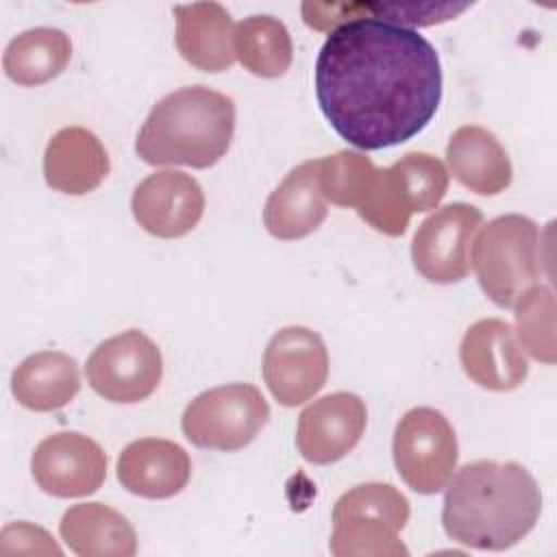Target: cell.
Segmentation results:
<instances>
[{
    "mask_svg": "<svg viewBox=\"0 0 557 557\" xmlns=\"http://www.w3.org/2000/svg\"><path fill=\"white\" fill-rule=\"evenodd\" d=\"M442 65L416 28L357 17L333 28L315 59V98L333 131L361 150L422 133L442 102Z\"/></svg>",
    "mask_w": 557,
    "mask_h": 557,
    "instance_id": "cell-1",
    "label": "cell"
},
{
    "mask_svg": "<svg viewBox=\"0 0 557 557\" xmlns=\"http://www.w3.org/2000/svg\"><path fill=\"white\" fill-rule=\"evenodd\" d=\"M70 59V37L59 28L39 26L24 30L9 41L2 67L13 83L22 87H37L57 78L67 67Z\"/></svg>",
    "mask_w": 557,
    "mask_h": 557,
    "instance_id": "cell-23",
    "label": "cell"
},
{
    "mask_svg": "<svg viewBox=\"0 0 557 557\" xmlns=\"http://www.w3.org/2000/svg\"><path fill=\"white\" fill-rule=\"evenodd\" d=\"M235 59L255 76H283L294 57L287 26L272 15H250L235 26Z\"/></svg>",
    "mask_w": 557,
    "mask_h": 557,
    "instance_id": "cell-24",
    "label": "cell"
},
{
    "mask_svg": "<svg viewBox=\"0 0 557 557\" xmlns=\"http://www.w3.org/2000/svg\"><path fill=\"white\" fill-rule=\"evenodd\" d=\"M89 387L104 400L133 405L146 400L161 383L163 357L141 331L128 329L100 342L87 359Z\"/></svg>",
    "mask_w": 557,
    "mask_h": 557,
    "instance_id": "cell-8",
    "label": "cell"
},
{
    "mask_svg": "<svg viewBox=\"0 0 557 557\" xmlns=\"http://www.w3.org/2000/svg\"><path fill=\"white\" fill-rule=\"evenodd\" d=\"M470 9L468 2H420V4H381V2H302V20L309 28L331 33L339 24L357 17H376L398 26H433L450 22Z\"/></svg>",
    "mask_w": 557,
    "mask_h": 557,
    "instance_id": "cell-22",
    "label": "cell"
},
{
    "mask_svg": "<svg viewBox=\"0 0 557 557\" xmlns=\"http://www.w3.org/2000/svg\"><path fill=\"white\" fill-rule=\"evenodd\" d=\"M131 209L146 233L174 239L187 235L200 222L205 213V191L194 176L161 170L148 174L135 187Z\"/></svg>",
    "mask_w": 557,
    "mask_h": 557,
    "instance_id": "cell-13",
    "label": "cell"
},
{
    "mask_svg": "<svg viewBox=\"0 0 557 557\" xmlns=\"http://www.w3.org/2000/svg\"><path fill=\"white\" fill-rule=\"evenodd\" d=\"M470 265L481 289L496 307H513L516 298L540 281L537 224L520 213L490 220L472 239Z\"/></svg>",
    "mask_w": 557,
    "mask_h": 557,
    "instance_id": "cell-4",
    "label": "cell"
},
{
    "mask_svg": "<svg viewBox=\"0 0 557 557\" xmlns=\"http://www.w3.org/2000/svg\"><path fill=\"white\" fill-rule=\"evenodd\" d=\"M59 533L81 557H133L137 553L133 524L102 503L72 505L59 522Z\"/></svg>",
    "mask_w": 557,
    "mask_h": 557,
    "instance_id": "cell-20",
    "label": "cell"
},
{
    "mask_svg": "<svg viewBox=\"0 0 557 557\" xmlns=\"http://www.w3.org/2000/svg\"><path fill=\"white\" fill-rule=\"evenodd\" d=\"M263 381L283 407L311 400L326 383L329 350L320 333L307 326L276 331L263 352Z\"/></svg>",
    "mask_w": 557,
    "mask_h": 557,
    "instance_id": "cell-9",
    "label": "cell"
},
{
    "mask_svg": "<svg viewBox=\"0 0 557 557\" xmlns=\"http://www.w3.org/2000/svg\"><path fill=\"white\" fill-rule=\"evenodd\" d=\"M368 424L366 403L352 392H333L298 416L296 446L302 459L326 466L344 459L361 440Z\"/></svg>",
    "mask_w": 557,
    "mask_h": 557,
    "instance_id": "cell-12",
    "label": "cell"
},
{
    "mask_svg": "<svg viewBox=\"0 0 557 557\" xmlns=\"http://www.w3.org/2000/svg\"><path fill=\"white\" fill-rule=\"evenodd\" d=\"M270 405L250 383H228L198 394L183 411V435L198 448H246L268 424Z\"/></svg>",
    "mask_w": 557,
    "mask_h": 557,
    "instance_id": "cell-6",
    "label": "cell"
},
{
    "mask_svg": "<svg viewBox=\"0 0 557 557\" xmlns=\"http://www.w3.org/2000/svg\"><path fill=\"white\" fill-rule=\"evenodd\" d=\"M394 466L418 494L442 492L459 457L457 435L446 416L433 407L409 409L394 429Z\"/></svg>",
    "mask_w": 557,
    "mask_h": 557,
    "instance_id": "cell-7",
    "label": "cell"
},
{
    "mask_svg": "<svg viewBox=\"0 0 557 557\" xmlns=\"http://www.w3.org/2000/svg\"><path fill=\"white\" fill-rule=\"evenodd\" d=\"M450 174L479 196H496L511 183L513 170L498 137L476 124L459 126L446 146Z\"/></svg>",
    "mask_w": 557,
    "mask_h": 557,
    "instance_id": "cell-19",
    "label": "cell"
},
{
    "mask_svg": "<svg viewBox=\"0 0 557 557\" xmlns=\"http://www.w3.org/2000/svg\"><path fill=\"white\" fill-rule=\"evenodd\" d=\"M374 172L376 165L355 150H339L318 159V183L324 200L355 211L361 207Z\"/></svg>",
    "mask_w": 557,
    "mask_h": 557,
    "instance_id": "cell-26",
    "label": "cell"
},
{
    "mask_svg": "<svg viewBox=\"0 0 557 557\" xmlns=\"http://www.w3.org/2000/svg\"><path fill=\"white\" fill-rule=\"evenodd\" d=\"M483 213L468 202H450L433 211L411 242L413 268L431 283H459L470 272V244Z\"/></svg>",
    "mask_w": 557,
    "mask_h": 557,
    "instance_id": "cell-10",
    "label": "cell"
},
{
    "mask_svg": "<svg viewBox=\"0 0 557 557\" xmlns=\"http://www.w3.org/2000/svg\"><path fill=\"white\" fill-rule=\"evenodd\" d=\"M2 555H61L52 535L30 522H11L0 535Z\"/></svg>",
    "mask_w": 557,
    "mask_h": 557,
    "instance_id": "cell-27",
    "label": "cell"
},
{
    "mask_svg": "<svg viewBox=\"0 0 557 557\" xmlns=\"http://www.w3.org/2000/svg\"><path fill=\"white\" fill-rule=\"evenodd\" d=\"M81 389L76 359L59 350L28 355L11 374L13 398L30 411H57Z\"/></svg>",
    "mask_w": 557,
    "mask_h": 557,
    "instance_id": "cell-21",
    "label": "cell"
},
{
    "mask_svg": "<svg viewBox=\"0 0 557 557\" xmlns=\"http://www.w3.org/2000/svg\"><path fill=\"white\" fill-rule=\"evenodd\" d=\"M326 200L318 183V159H309L278 183L263 207V226L283 242L311 235L326 220Z\"/></svg>",
    "mask_w": 557,
    "mask_h": 557,
    "instance_id": "cell-18",
    "label": "cell"
},
{
    "mask_svg": "<svg viewBox=\"0 0 557 557\" xmlns=\"http://www.w3.org/2000/svg\"><path fill=\"white\" fill-rule=\"evenodd\" d=\"M191 476L187 450L163 437L131 442L117 457V481L141 498H172L185 490Z\"/></svg>",
    "mask_w": 557,
    "mask_h": 557,
    "instance_id": "cell-15",
    "label": "cell"
},
{
    "mask_svg": "<svg viewBox=\"0 0 557 557\" xmlns=\"http://www.w3.org/2000/svg\"><path fill=\"white\" fill-rule=\"evenodd\" d=\"M516 337L533 359L553 366L555 348V296L546 285H531L516 302Z\"/></svg>",
    "mask_w": 557,
    "mask_h": 557,
    "instance_id": "cell-25",
    "label": "cell"
},
{
    "mask_svg": "<svg viewBox=\"0 0 557 557\" xmlns=\"http://www.w3.org/2000/svg\"><path fill=\"white\" fill-rule=\"evenodd\" d=\"M30 472L41 492L50 496H89L107 479V455L91 437L63 431L37 444L30 457Z\"/></svg>",
    "mask_w": 557,
    "mask_h": 557,
    "instance_id": "cell-11",
    "label": "cell"
},
{
    "mask_svg": "<svg viewBox=\"0 0 557 557\" xmlns=\"http://www.w3.org/2000/svg\"><path fill=\"white\" fill-rule=\"evenodd\" d=\"M176 50L202 72H224L235 63V24L220 2H191L172 9Z\"/></svg>",
    "mask_w": 557,
    "mask_h": 557,
    "instance_id": "cell-17",
    "label": "cell"
},
{
    "mask_svg": "<svg viewBox=\"0 0 557 557\" xmlns=\"http://www.w3.org/2000/svg\"><path fill=\"white\" fill-rule=\"evenodd\" d=\"M409 520V500L389 483H361L333 507L329 548L335 557L407 555L398 533Z\"/></svg>",
    "mask_w": 557,
    "mask_h": 557,
    "instance_id": "cell-5",
    "label": "cell"
},
{
    "mask_svg": "<svg viewBox=\"0 0 557 557\" xmlns=\"http://www.w3.org/2000/svg\"><path fill=\"white\" fill-rule=\"evenodd\" d=\"M111 161L104 144L83 126L57 131L44 152L48 187L70 196L94 191L109 174Z\"/></svg>",
    "mask_w": 557,
    "mask_h": 557,
    "instance_id": "cell-16",
    "label": "cell"
},
{
    "mask_svg": "<svg viewBox=\"0 0 557 557\" xmlns=\"http://www.w3.org/2000/svg\"><path fill=\"white\" fill-rule=\"evenodd\" d=\"M459 361L472 383L492 392H511L529 374L527 355L511 324L500 318H483L463 333Z\"/></svg>",
    "mask_w": 557,
    "mask_h": 557,
    "instance_id": "cell-14",
    "label": "cell"
},
{
    "mask_svg": "<svg viewBox=\"0 0 557 557\" xmlns=\"http://www.w3.org/2000/svg\"><path fill=\"white\" fill-rule=\"evenodd\" d=\"M542 513L533 474L516 461L479 459L450 476L442 527L453 542L479 550H507L524 540Z\"/></svg>",
    "mask_w": 557,
    "mask_h": 557,
    "instance_id": "cell-2",
    "label": "cell"
},
{
    "mask_svg": "<svg viewBox=\"0 0 557 557\" xmlns=\"http://www.w3.org/2000/svg\"><path fill=\"white\" fill-rule=\"evenodd\" d=\"M235 102L207 85L163 96L141 124L135 152L148 165H215L231 148Z\"/></svg>",
    "mask_w": 557,
    "mask_h": 557,
    "instance_id": "cell-3",
    "label": "cell"
}]
</instances>
